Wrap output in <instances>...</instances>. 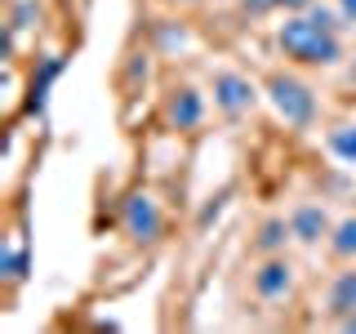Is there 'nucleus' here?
<instances>
[{"label": "nucleus", "mask_w": 356, "mask_h": 334, "mask_svg": "<svg viewBox=\"0 0 356 334\" xmlns=\"http://www.w3.org/2000/svg\"><path fill=\"white\" fill-rule=\"evenodd\" d=\"M276 40H281V49L289 54V58H298V63H316V67L339 63V54H343V49H339V36H334L330 27H321V22L312 18V14L281 22Z\"/></svg>", "instance_id": "f257e3e1"}, {"label": "nucleus", "mask_w": 356, "mask_h": 334, "mask_svg": "<svg viewBox=\"0 0 356 334\" xmlns=\"http://www.w3.org/2000/svg\"><path fill=\"white\" fill-rule=\"evenodd\" d=\"M267 98L281 111L285 125H294V129H307L312 120H316V98H312V89L303 81H294V76H272V81H267Z\"/></svg>", "instance_id": "f03ea898"}, {"label": "nucleus", "mask_w": 356, "mask_h": 334, "mask_svg": "<svg viewBox=\"0 0 356 334\" xmlns=\"http://www.w3.org/2000/svg\"><path fill=\"white\" fill-rule=\"evenodd\" d=\"M125 232L138 245H152L156 237H161V209H156V200L147 192H134L125 200Z\"/></svg>", "instance_id": "7ed1b4c3"}, {"label": "nucleus", "mask_w": 356, "mask_h": 334, "mask_svg": "<svg viewBox=\"0 0 356 334\" xmlns=\"http://www.w3.org/2000/svg\"><path fill=\"white\" fill-rule=\"evenodd\" d=\"M254 85L245 81V76H236V72H218L214 76V103L222 107V111H232V116H236V111H245V107H254Z\"/></svg>", "instance_id": "20e7f679"}, {"label": "nucleus", "mask_w": 356, "mask_h": 334, "mask_svg": "<svg viewBox=\"0 0 356 334\" xmlns=\"http://www.w3.org/2000/svg\"><path fill=\"white\" fill-rule=\"evenodd\" d=\"M325 232H330V214L321 205H298L289 214V237H298L303 245H316Z\"/></svg>", "instance_id": "39448f33"}, {"label": "nucleus", "mask_w": 356, "mask_h": 334, "mask_svg": "<svg viewBox=\"0 0 356 334\" xmlns=\"http://www.w3.org/2000/svg\"><path fill=\"white\" fill-rule=\"evenodd\" d=\"M289 281H294V272H289V263L285 259H272V263H263L259 272H254V289H259V299H281Z\"/></svg>", "instance_id": "423d86ee"}, {"label": "nucleus", "mask_w": 356, "mask_h": 334, "mask_svg": "<svg viewBox=\"0 0 356 334\" xmlns=\"http://www.w3.org/2000/svg\"><path fill=\"white\" fill-rule=\"evenodd\" d=\"M200 116H205L200 94H196V89H178L174 103H170V125H174V129H196Z\"/></svg>", "instance_id": "0eeeda50"}, {"label": "nucleus", "mask_w": 356, "mask_h": 334, "mask_svg": "<svg viewBox=\"0 0 356 334\" xmlns=\"http://www.w3.org/2000/svg\"><path fill=\"white\" fill-rule=\"evenodd\" d=\"M58 72H63V58L58 54H49V58L40 63V72H36V81H31V111H44V103H49V85L58 81Z\"/></svg>", "instance_id": "6e6552de"}, {"label": "nucleus", "mask_w": 356, "mask_h": 334, "mask_svg": "<svg viewBox=\"0 0 356 334\" xmlns=\"http://www.w3.org/2000/svg\"><path fill=\"white\" fill-rule=\"evenodd\" d=\"M330 312H334V317L356 312V272H343L339 281L330 285Z\"/></svg>", "instance_id": "1a4fd4ad"}, {"label": "nucleus", "mask_w": 356, "mask_h": 334, "mask_svg": "<svg viewBox=\"0 0 356 334\" xmlns=\"http://www.w3.org/2000/svg\"><path fill=\"white\" fill-rule=\"evenodd\" d=\"M330 152L339 156L343 165H356V125H339V129H330Z\"/></svg>", "instance_id": "9d476101"}, {"label": "nucleus", "mask_w": 356, "mask_h": 334, "mask_svg": "<svg viewBox=\"0 0 356 334\" xmlns=\"http://www.w3.org/2000/svg\"><path fill=\"white\" fill-rule=\"evenodd\" d=\"M330 250L339 254V259H356V214H352V218H343L339 228H334Z\"/></svg>", "instance_id": "9b49d317"}, {"label": "nucleus", "mask_w": 356, "mask_h": 334, "mask_svg": "<svg viewBox=\"0 0 356 334\" xmlns=\"http://www.w3.org/2000/svg\"><path fill=\"white\" fill-rule=\"evenodd\" d=\"M285 223L281 218H267L263 223V232H259V250H281V245H285Z\"/></svg>", "instance_id": "f8f14e48"}, {"label": "nucleus", "mask_w": 356, "mask_h": 334, "mask_svg": "<svg viewBox=\"0 0 356 334\" xmlns=\"http://www.w3.org/2000/svg\"><path fill=\"white\" fill-rule=\"evenodd\" d=\"M0 272L14 276V281H22V276H27V250H5V254H0Z\"/></svg>", "instance_id": "ddd939ff"}, {"label": "nucleus", "mask_w": 356, "mask_h": 334, "mask_svg": "<svg viewBox=\"0 0 356 334\" xmlns=\"http://www.w3.org/2000/svg\"><path fill=\"white\" fill-rule=\"evenodd\" d=\"M276 5H285V0H245V14H267Z\"/></svg>", "instance_id": "4468645a"}, {"label": "nucleus", "mask_w": 356, "mask_h": 334, "mask_svg": "<svg viewBox=\"0 0 356 334\" xmlns=\"http://www.w3.org/2000/svg\"><path fill=\"white\" fill-rule=\"evenodd\" d=\"M31 14H36V5H31V0H22V5H18V22H14V27H27V22H31Z\"/></svg>", "instance_id": "2eb2a0df"}, {"label": "nucleus", "mask_w": 356, "mask_h": 334, "mask_svg": "<svg viewBox=\"0 0 356 334\" xmlns=\"http://www.w3.org/2000/svg\"><path fill=\"white\" fill-rule=\"evenodd\" d=\"M339 9H343V18L356 22V0H339Z\"/></svg>", "instance_id": "dca6fc26"}, {"label": "nucleus", "mask_w": 356, "mask_h": 334, "mask_svg": "<svg viewBox=\"0 0 356 334\" xmlns=\"http://www.w3.org/2000/svg\"><path fill=\"white\" fill-rule=\"evenodd\" d=\"M343 330H352V334H356V312H348V317H343Z\"/></svg>", "instance_id": "f3484780"}, {"label": "nucleus", "mask_w": 356, "mask_h": 334, "mask_svg": "<svg viewBox=\"0 0 356 334\" xmlns=\"http://www.w3.org/2000/svg\"><path fill=\"white\" fill-rule=\"evenodd\" d=\"M285 5H289V9H298V5H307V0H285Z\"/></svg>", "instance_id": "a211bd4d"}]
</instances>
